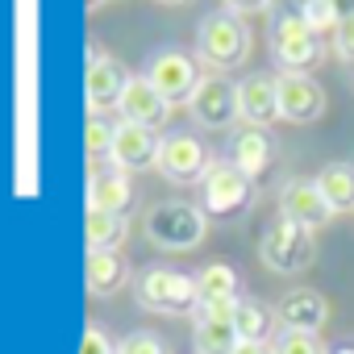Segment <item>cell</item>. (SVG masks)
Masks as SVG:
<instances>
[{"instance_id": "obj_28", "label": "cell", "mask_w": 354, "mask_h": 354, "mask_svg": "<svg viewBox=\"0 0 354 354\" xmlns=\"http://www.w3.org/2000/svg\"><path fill=\"white\" fill-rule=\"evenodd\" d=\"M121 354H171V350H167V342H162L158 333H150V329H133V333L121 337Z\"/></svg>"}, {"instance_id": "obj_7", "label": "cell", "mask_w": 354, "mask_h": 354, "mask_svg": "<svg viewBox=\"0 0 354 354\" xmlns=\"http://www.w3.org/2000/svg\"><path fill=\"white\" fill-rule=\"evenodd\" d=\"M271 59L279 63V71L308 75L317 63H325V42H321V34H313L304 26V17L296 9H288V13H275V21H271Z\"/></svg>"}, {"instance_id": "obj_10", "label": "cell", "mask_w": 354, "mask_h": 354, "mask_svg": "<svg viewBox=\"0 0 354 354\" xmlns=\"http://www.w3.org/2000/svg\"><path fill=\"white\" fill-rule=\"evenodd\" d=\"M279 217H288V221H296L304 230H321L337 213L325 201V192L317 188V180H300V175H292V180H283V188H279Z\"/></svg>"}, {"instance_id": "obj_14", "label": "cell", "mask_w": 354, "mask_h": 354, "mask_svg": "<svg viewBox=\"0 0 354 354\" xmlns=\"http://www.w3.org/2000/svg\"><path fill=\"white\" fill-rule=\"evenodd\" d=\"M158 133L146 129V125H133V121H117L113 129V146H109V162L121 167V171H150L158 167Z\"/></svg>"}, {"instance_id": "obj_25", "label": "cell", "mask_w": 354, "mask_h": 354, "mask_svg": "<svg viewBox=\"0 0 354 354\" xmlns=\"http://www.w3.org/2000/svg\"><path fill=\"white\" fill-rule=\"evenodd\" d=\"M113 129H117V121H109L104 113H92V117H88L84 142H88V158H92V162H104V158H109V146H113Z\"/></svg>"}, {"instance_id": "obj_36", "label": "cell", "mask_w": 354, "mask_h": 354, "mask_svg": "<svg viewBox=\"0 0 354 354\" xmlns=\"http://www.w3.org/2000/svg\"><path fill=\"white\" fill-rule=\"evenodd\" d=\"M350 84H354V67H350Z\"/></svg>"}, {"instance_id": "obj_5", "label": "cell", "mask_w": 354, "mask_h": 354, "mask_svg": "<svg viewBox=\"0 0 354 354\" xmlns=\"http://www.w3.org/2000/svg\"><path fill=\"white\" fill-rule=\"evenodd\" d=\"M213 162L217 158L196 129H167L158 142V175L167 184H180V188L196 184L201 188V180L213 171Z\"/></svg>"}, {"instance_id": "obj_6", "label": "cell", "mask_w": 354, "mask_h": 354, "mask_svg": "<svg viewBox=\"0 0 354 354\" xmlns=\"http://www.w3.org/2000/svg\"><path fill=\"white\" fill-rule=\"evenodd\" d=\"M259 259L275 275H300V271H308L313 259H317L313 230H304V225H296L288 217H275L263 230V238H259Z\"/></svg>"}, {"instance_id": "obj_20", "label": "cell", "mask_w": 354, "mask_h": 354, "mask_svg": "<svg viewBox=\"0 0 354 354\" xmlns=\"http://www.w3.org/2000/svg\"><path fill=\"white\" fill-rule=\"evenodd\" d=\"M196 288H201V308H234L242 300V279L230 263H205L196 271Z\"/></svg>"}, {"instance_id": "obj_32", "label": "cell", "mask_w": 354, "mask_h": 354, "mask_svg": "<svg viewBox=\"0 0 354 354\" xmlns=\"http://www.w3.org/2000/svg\"><path fill=\"white\" fill-rule=\"evenodd\" d=\"M329 5L337 9V17L346 21V17H354V0H329Z\"/></svg>"}, {"instance_id": "obj_3", "label": "cell", "mask_w": 354, "mask_h": 354, "mask_svg": "<svg viewBox=\"0 0 354 354\" xmlns=\"http://www.w3.org/2000/svg\"><path fill=\"white\" fill-rule=\"evenodd\" d=\"M196 59L205 67H213L217 75L238 71L250 59V26H246V17H238L230 9L209 13L201 21V30H196Z\"/></svg>"}, {"instance_id": "obj_31", "label": "cell", "mask_w": 354, "mask_h": 354, "mask_svg": "<svg viewBox=\"0 0 354 354\" xmlns=\"http://www.w3.org/2000/svg\"><path fill=\"white\" fill-rule=\"evenodd\" d=\"M275 0H225V9L238 13V17H250V13H267Z\"/></svg>"}, {"instance_id": "obj_4", "label": "cell", "mask_w": 354, "mask_h": 354, "mask_svg": "<svg viewBox=\"0 0 354 354\" xmlns=\"http://www.w3.org/2000/svg\"><path fill=\"white\" fill-rule=\"evenodd\" d=\"M142 80L175 109V104H192L196 88L205 84L201 75V59L180 50V46H158L146 55V67H142Z\"/></svg>"}, {"instance_id": "obj_29", "label": "cell", "mask_w": 354, "mask_h": 354, "mask_svg": "<svg viewBox=\"0 0 354 354\" xmlns=\"http://www.w3.org/2000/svg\"><path fill=\"white\" fill-rule=\"evenodd\" d=\"M80 354H121V342H113L104 325H88L84 342H80Z\"/></svg>"}, {"instance_id": "obj_26", "label": "cell", "mask_w": 354, "mask_h": 354, "mask_svg": "<svg viewBox=\"0 0 354 354\" xmlns=\"http://www.w3.org/2000/svg\"><path fill=\"white\" fill-rule=\"evenodd\" d=\"M296 13L304 17V26L313 34H337V26H342V17H337V9L329 5V0H300Z\"/></svg>"}, {"instance_id": "obj_18", "label": "cell", "mask_w": 354, "mask_h": 354, "mask_svg": "<svg viewBox=\"0 0 354 354\" xmlns=\"http://www.w3.org/2000/svg\"><path fill=\"white\" fill-rule=\"evenodd\" d=\"M84 283H88V296H117L125 283H129V263L121 250H88L84 259Z\"/></svg>"}, {"instance_id": "obj_12", "label": "cell", "mask_w": 354, "mask_h": 354, "mask_svg": "<svg viewBox=\"0 0 354 354\" xmlns=\"http://www.w3.org/2000/svg\"><path fill=\"white\" fill-rule=\"evenodd\" d=\"M275 88H279V117L292 121V125H308L325 113V88L313 80V75H300V71H279L275 75Z\"/></svg>"}, {"instance_id": "obj_22", "label": "cell", "mask_w": 354, "mask_h": 354, "mask_svg": "<svg viewBox=\"0 0 354 354\" xmlns=\"http://www.w3.org/2000/svg\"><path fill=\"white\" fill-rule=\"evenodd\" d=\"M192 346H196V354H234V350L242 346V337H238V329H234V317H209V313H196Z\"/></svg>"}, {"instance_id": "obj_30", "label": "cell", "mask_w": 354, "mask_h": 354, "mask_svg": "<svg viewBox=\"0 0 354 354\" xmlns=\"http://www.w3.org/2000/svg\"><path fill=\"white\" fill-rule=\"evenodd\" d=\"M333 55L354 67V17H346V21L337 26V34H333Z\"/></svg>"}, {"instance_id": "obj_8", "label": "cell", "mask_w": 354, "mask_h": 354, "mask_svg": "<svg viewBox=\"0 0 354 354\" xmlns=\"http://www.w3.org/2000/svg\"><path fill=\"white\" fill-rule=\"evenodd\" d=\"M254 205V180L242 175L230 158L213 162V171L201 180V209L209 221H234Z\"/></svg>"}, {"instance_id": "obj_33", "label": "cell", "mask_w": 354, "mask_h": 354, "mask_svg": "<svg viewBox=\"0 0 354 354\" xmlns=\"http://www.w3.org/2000/svg\"><path fill=\"white\" fill-rule=\"evenodd\" d=\"M234 354H271V346H259V342H242Z\"/></svg>"}, {"instance_id": "obj_19", "label": "cell", "mask_w": 354, "mask_h": 354, "mask_svg": "<svg viewBox=\"0 0 354 354\" xmlns=\"http://www.w3.org/2000/svg\"><path fill=\"white\" fill-rule=\"evenodd\" d=\"M167 117H171V104H167L142 75H129V88H125V96H121V121L158 129V125H167Z\"/></svg>"}, {"instance_id": "obj_11", "label": "cell", "mask_w": 354, "mask_h": 354, "mask_svg": "<svg viewBox=\"0 0 354 354\" xmlns=\"http://www.w3.org/2000/svg\"><path fill=\"white\" fill-rule=\"evenodd\" d=\"M129 88V75L121 71V63L113 55H104L100 46L88 50V75H84V96H88V109L92 113H109V109H121V96Z\"/></svg>"}, {"instance_id": "obj_17", "label": "cell", "mask_w": 354, "mask_h": 354, "mask_svg": "<svg viewBox=\"0 0 354 354\" xmlns=\"http://www.w3.org/2000/svg\"><path fill=\"white\" fill-rule=\"evenodd\" d=\"M225 154H230V162H234L242 175L259 180V175L271 167V158H275V138H271L263 125H242V129H234Z\"/></svg>"}, {"instance_id": "obj_23", "label": "cell", "mask_w": 354, "mask_h": 354, "mask_svg": "<svg viewBox=\"0 0 354 354\" xmlns=\"http://www.w3.org/2000/svg\"><path fill=\"white\" fill-rule=\"evenodd\" d=\"M125 238H129V217L88 209V217H84V242H88V250H117Z\"/></svg>"}, {"instance_id": "obj_13", "label": "cell", "mask_w": 354, "mask_h": 354, "mask_svg": "<svg viewBox=\"0 0 354 354\" xmlns=\"http://www.w3.org/2000/svg\"><path fill=\"white\" fill-rule=\"evenodd\" d=\"M188 109L201 129H230L238 121V84H230L225 75H205Z\"/></svg>"}, {"instance_id": "obj_21", "label": "cell", "mask_w": 354, "mask_h": 354, "mask_svg": "<svg viewBox=\"0 0 354 354\" xmlns=\"http://www.w3.org/2000/svg\"><path fill=\"white\" fill-rule=\"evenodd\" d=\"M234 329L242 342H259V346H271L275 333H279V317L271 304L254 300V296H242L238 308H234Z\"/></svg>"}, {"instance_id": "obj_16", "label": "cell", "mask_w": 354, "mask_h": 354, "mask_svg": "<svg viewBox=\"0 0 354 354\" xmlns=\"http://www.w3.org/2000/svg\"><path fill=\"white\" fill-rule=\"evenodd\" d=\"M238 117L246 125H271L279 121V88H275V75L267 71H254L238 84Z\"/></svg>"}, {"instance_id": "obj_15", "label": "cell", "mask_w": 354, "mask_h": 354, "mask_svg": "<svg viewBox=\"0 0 354 354\" xmlns=\"http://www.w3.org/2000/svg\"><path fill=\"white\" fill-rule=\"evenodd\" d=\"M279 329H300V333H321V325L329 321V300L313 288H292L279 296L275 304Z\"/></svg>"}, {"instance_id": "obj_34", "label": "cell", "mask_w": 354, "mask_h": 354, "mask_svg": "<svg viewBox=\"0 0 354 354\" xmlns=\"http://www.w3.org/2000/svg\"><path fill=\"white\" fill-rule=\"evenodd\" d=\"M84 5H88V13H92V9H100V5H104V0H84Z\"/></svg>"}, {"instance_id": "obj_27", "label": "cell", "mask_w": 354, "mask_h": 354, "mask_svg": "<svg viewBox=\"0 0 354 354\" xmlns=\"http://www.w3.org/2000/svg\"><path fill=\"white\" fill-rule=\"evenodd\" d=\"M271 354H329L325 342L317 333H300V329H279L271 342Z\"/></svg>"}, {"instance_id": "obj_1", "label": "cell", "mask_w": 354, "mask_h": 354, "mask_svg": "<svg viewBox=\"0 0 354 354\" xmlns=\"http://www.w3.org/2000/svg\"><path fill=\"white\" fill-rule=\"evenodd\" d=\"M142 234H146L150 246L180 254V250H196V246L205 242L209 217H205V209L192 205V201H158V205L146 209Z\"/></svg>"}, {"instance_id": "obj_2", "label": "cell", "mask_w": 354, "mask_h": 354, "mask_svg": "<svg viewBox=\"0 0 354 354\" xmlns=\"http://www.w3.org/2000/svg\"><path fill=\"white\" fill-rule=\"evenodd\" d=\"M133 296L146 313H162V317H196V308H201L196 275L175 271V267H158V263L138 271Z\"/></svg>"}, {"instance_id": "obj_24", "label": "cell", "mask_w": 354, "mask_h": 354, "mask_svg": "<svg viewBox=\"0 0 354 354\" xmlns=\"http://www.w3.org/2000/svg\"><path fill=\"white\" fill-rule=\"evenodd\" d=\"M317 188L333 205V213H354V162H329L317 175Z\"/></svg>"}, {"instance_id": "obj_35", "label": "cell", "mask_w": 354, "mask_h": 354, "mask_svg": "<svg viewBox=\"0 0 354 354\" xmlns=\"http://www.w3.org/2000/svg\"><path fill=\"white\" fill-rule=\"evenodd\" d=\"M162 5H184V0H162Z\"/></svg>"}, {"instance_id": "obj_9", "label": "cell", "mask_w": 354, "mask_h": 354, "mask_svg": "<svg viewBox=\"0 0 354 354\" xmlns=\"http://www.w3.org/2000/svg\"><path fill=\"white\" fill-rule=\"evenodd\" d=\"M133 205H138V188L129 180V171L113 167L109 158L104 162H92V175H88V209L129 217Z\"/></svg>"}]
</instances>
